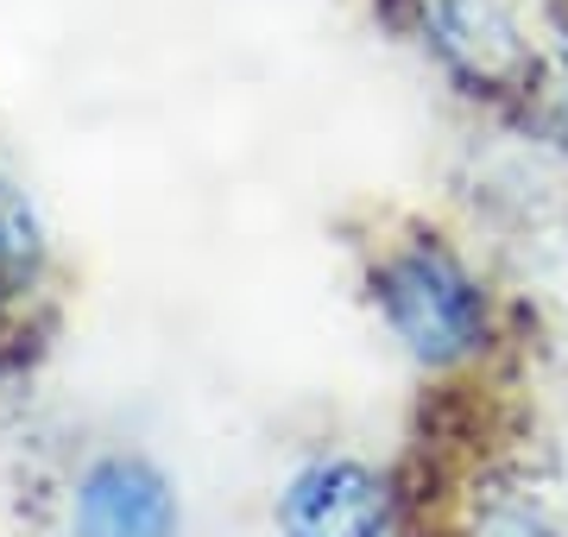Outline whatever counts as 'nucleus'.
<instances>
[{"label": "nucleus", "mask_w": 568, "mask_h": 537, "mask_svg": "<svg viewBox=\"0 0 568 537\" xmlns=\"http://www.w3.org/2000/svg\"><path fill=\"white\" fill-rule=\"evenodd\" d=\"M44 260H51V241H44L39 203L0 171V311H13L39 291Z\"/></svg>", "instance_id": "39448f33"}, {"label": "nucleus", "mask_w": 568, "mask_h": 537, "mask_svg": "<svg viewBox=\"0 0 568 537\" xmlns=\"http://www.w3.org/2000/svg\"><path fill=\"white\" fill-rule=\"evenodd\" d=\"M284 537H398V494L373 462L316 455L278 494Z\"/></svg>", "instance_id": "7ed1b4c3"}, {"label": "nucleus", "mask_w": 568, "mask_h": 537, "mask_svg": "<svg viewBox=\"0 0 568 537\" xmlns=\"http://www.w3.org/2000/svg\"><path fill=\"white\" fill-rule=\"evenodd\" d=\"M178 487L145 455H95L70 487V537H178Z\"/></svg>", "instance_id": "20e7f679"}, {"label": "nucleus", "mask_w": 568, "mask_h": 537, "mask_svg": "<svg viewBox=\"0 0 568 537\" xmlns=\"http://www.w3.org/2000/svg\"><path fill=\"white\" fill-rule=\"evenodd\" d=\"M467 537H562V531H556V518L544 513L537 494H525L518 480H493L487 494L474 499Z\"/></svg>", "instance_id": "423d86ee"}, {"label": "nucleus", "mask_w": 568, "mask_h": 537, "mask_svg": "<svg viewBox=\"0 0 568 537\" xmlns=\"http://www.w3.org/2000/svg\"><path fill=\"white\" fill-rule=\"evenodd\" d=\"M429 63L467 102L525 108L544 95V44L530 39L518 0H405Z\"/></svg>", "instance_id": "f03ea898"}, {"label": "nucleus", "mask_w": 568, "mask_h": 537, "mask_svg": "<svg viewBox=\"0 0 568 537\" xmlns=\"http://www.w3.org/2000/svg\"><path fill=\"white\" fill-rule=\"evenodd\" d=\"M373 304L392 342L424 373H462L499 342L487 278L443 234H405L373 260Z\"/></svg>", "instance_id": "f257e3e1"}]
</instances>
